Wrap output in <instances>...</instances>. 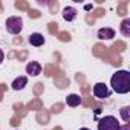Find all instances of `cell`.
Listing matches in <instances>:
<instances>
[{
    "mask_svg": "<svg viewBox=\"0 0 130 130\" xmlns=\"http://www.w3.org/2000/svg\"><path fill=\"white\" fill-rule=\"evenodd\" d=\"M29 43L32 46H43L44 44V35L40 32H34L29 35Z\"/></svg>",
    "mask_w": 130,
    "mask_h": 130,
    "instance_id": "52a82bcc",
    "label": "cell"
},
{
    "mask_svg": "<svg viewBox=\"0 0 130 130\" xmlns=\"http://www.w3.org/2000/svg\"><path fill=\"white\" fill-rule=\"evenodd\" d=\"M119 113H121V118L124 119V122H130V107L128 106H125V107H122L121 110H119Z\"/></svg>",
    "mask_w": 130,
    "mask_h": 130,
    "instance_id": "7c38bea8",
    "label": "cell"
},
{
    "mask_svg": "<svg viewBox=\"0 0 130 130\" xmlns=\"http://www.w3.org/2000/svg\"><path fill=\"white\" fill-rule=\"evenodd\" d=\"M63 19L66 22H74L77 19V9L72 8V6H68L63 9Z\"/></svg>",
    "mask_w": 130,
    "mask_h": 130,
    "instance_id": "ba28073f",
    "label": "cell"
},
{
    "mask_svg": "<svg viewBox=\"0 0 130 130\" xmlns=\"http://www.w3.org/2000/svg\"><path fill=\"white\" fill-rule=\"evenodd\" d=\"M66 104L69 107H78L81 104V98L78 95H75V93H71V95L66 96Z\"/></svg>",
    "mask_w": 130,
    "mask_h": 130,
    "instance_id": "30bf717a",
    "label": "cell"
},
{
    "mask_svg": "<svg viewBox=\"0 0 130 130\" xmlns=\"http://www.w3.org/2000/svg\"><path fill=\"white\" fill-rule=\"evenodd\" d=\"M3 60H5V54H3V51L0 49V64L3 63Z\"/></svg>",
    "mask_w": 130,
    "mask_h": 130,
    "instance_id": "4fadbf2b",
    "label": "cell"
},
{
    "mask_svg": "<svg viewBox=\"0 0 130 130\" xmlns=\"http://www.w3.org/2000/svg\"><path fill=\"white\" fill-rule=\"evenodd\" d=\"M96 35H98L100 40H112L115 37V31L112 28H101Z\"/></svg>",
    "mask_w": 130,
    "mask_h": 130,
    "instance_id": "8992f818",
    "label": "cell"
},
{
    "mask_svg": "<svg viewBox=\"0 0 130 130\" xmlns=\"http://www.w3.org/2000/svg\"><path fill=\"white\" fill-rule=\"evenodd\" d=\"M121 34L124 37H130V19L122 20V23H121Z\"/></svg>",
    "mask_w": 130,
    "mask_h": 130,
    "instance_id": "8fae6325",
    "label": "cell"
},
{
    "mask_svg": "<svg viewBox=\"0 0 130 130\" xmlns=\"http://www.w3.org/2000/svg\"><path fill=\"white\" fill-rule=\"evenodd\" d=\"M26 74L31 77H38L41 74V64L37 61H29L26 64Z\"/></svg>",
    "mask_w": 130,
    "mask_h": 130,
    "instance_id": "5b68a950",
    "label": "cell"
},
{
    "mask_svg": "<svg viewBox=\"0 0 130 130\" xmlns=\"http://www.w3.org/2000/svg\"><path fill=\"white\" fill-rule=\"evenodd\" d=\"M80 130H90V128H86V127H83V128H80Z\"/></svg>",
    "mask_w": 130,
    "mask_h": 130,
    "instance_id": "5bb4252c",
    "label": "cell"
},
{
    "mask_svg": "<svg viewBox=\"0 0 130 130\" xmlns=\"http://www.w3.org/2000/svg\"><path fill=\"white\" fill-rule=\"evenodd\" d=\"M110 86L113 92L119 95H125L130 92V72L128 71H116L110 78Z\"/></svg>",
    "mask_w": 130,
    "mask_h": 130,
    "instance_id": "6da1fadb",
    "label": "cell"
},
{
    "mask_svg": "<svg viewBox=\"0 0 130 130\" xmlns=\"http://www.w3.org/2000/svg\"><path fill=\"white\" fill-rule=\"evenodd\" d=\"M112 93V90L104 84V83H96L93 86V95L95 98H100V100H104V98H109Z\"/></svg>",
    "mask_w": 130,
    "mask_h": 130,
    "instance_id": "277c9868",
    "label": "cell"
},
{
    "mask_svg": "<svg viewBox=\"0 0 130 130\" xmlns=\"http://www.w3.org/2000/svg\"><path fill=\"white\" fill-rule=\"evenodd\" d=\"M98 130H121V125L115 116L109 115L98 121Z\"/></svg>",
    "mask_w": 130,
    "mask_h": 130,
    "instance_id": "7a4b0ae2",
    "label": "cell"
},
{
    "mask_svg": "<svg viewBox=\"0 0 130 130\" xmlns=\"http://www.w3.org/2000/svg\"><path fill=\"white\" fill-rule=\"evenodd\" d=\"M5 25H6V31H8L9 34H12V35L20 34L22 29H23V20H22L20 17H17V15L8 17V20H6Z\"/></svg>",
    "mask_w": 130,
    "mask_h": 130,
    "instance_id": "3957f363",
    "label": "cell"
},
{
    "mask_svg": "<svg viewBox=\"0 0 130 130\" xmlns=\"http://www.w3.org/2000/svg\"><path fill=\"white\" fill-rule=\"evenodd\" d=\"M26 84H28V77H17L12 81L11 87H12V90H22V89H25Z\"/></svg>",
    "mask_w": 130,
    "mask_h": 130,
    "instance_id": "9c48e42d",
    "label": "cell"
}]
</instances>
